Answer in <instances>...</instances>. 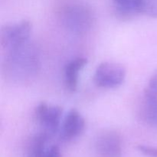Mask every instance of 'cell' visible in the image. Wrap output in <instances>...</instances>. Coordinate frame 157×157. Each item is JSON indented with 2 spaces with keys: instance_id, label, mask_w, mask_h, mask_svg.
I'll return each mask as SVG.
<instances>
[{
  "instance_id": "cell-7",
  "label": "cell",
  "mask_w": 157,
  "mask_h": 157,
  "mask_svg": "<svg viewBox=\"0 0 157 157\" xmlns=\"http://www.w3.org/2000/svg\"><path fill=\"white\" fill-rule=\"evenodd\" d=\"M86 127L85 120L78 110L71 109L66 114L61 128L60 138L63 141H71L81 136Z\"/></svg>"
},
{
  "instance_id": "cell-15",
  "label": "cell",
  "mask_w": 157,
  "mask_h": 157,
  "mask_svg": "<svg viewBox=\"0 0 157 157\" xmlns=\"http://www.w3.org/2000/svg\"><path fill=\"white\" fill-rule=\"evenodd\" d=\"M44 157H62V156L59 147L56 145H53L49 147Z\"/></svg>"
},
{
  "instance_id": "cell-3",
  "label": "cell",
  "mask_w": 157,
  "mask_h": 157,
  "mask_svg": "<svg viewBox=\"0 0 157 157\" xmlns=\"http://www.w3.org/2000/svg\"><path fill=\"white\" fill-rule=\"evenodd\" d=\"M32 25L28 20L12 25H6L1 29L0 44L4 52L18 47L29 41Z\"/></svg>"
},
{
  "instance_id": "cell-10",
  "label": "cell",
  "mask_w": 157,
  "mask_h": 157,
  "mask_svg": "<svg viewBox=\"0 0 157 157\" xmlns=\"http://www.w3.org/2000/svg\"><path fill=\"white\" fill-rule=\"evenodd\" d=\"M50 136L44 132H41L31 139L28 147V155L29 157H44L47 153L48 148H47V144Z\"/></svg>"
},
{
  "instance_id": "cell-14",
  "label": "cell",
  "mask_w": 157,
  "mask_h": 157,
  "mask_svg": "<svg viewBox=\"0 0 157 157\" xmlns=\"http://www.w3.org/2000/svg\"><path fill=\"white\" fill-rule=\"evenodd\" d=\"M137 150L145 156L149 157H157V147L151 146L140 144L137 146Z\"/></svg>"
},
{
  "instance_id": "cell-11",
  "label": "cell",
  "mask_w": 157,
  "mask_h": 157,
  "mask_svg": "<svg viewBox=\"0 0 157 157\" xmlns=\"http://www.w3.org/2000/svg\"><path fill=\"white\" fill-rule=\"evenodd\" d=\"M141 116L148 125L157 129V98H144Z\"/></svg>"
},
{
  "instance_id": "cell-13",
  "label": "cell",
  "mask_w": 157,
  "mask_h": 157,
  "mask_svg": "<svg viewBox=\"0 0 157 157\" xmlns=\"http://www.w3.org/2000/svg\"><path fill=\"white\" fill-rule=\"evenodd\" d=\"M144 97L145 98L157 97V68L154 71L149 80L148 84L144 90Z\"/></svg>"
},
{
  "instance_id": "cell-9",
  "label": "cell",
  "mask_w": 157,
  "mask_h": 157,
  "mask_svg": "<svg viewBox=\"0 0 157 157\" xmlns=\"http://www.w3.org/2000/svg\"><path fill=\"white\" fill-rule=\"evenodd\" d=\"M115 12L120 18L129 19L141 13L142 0H113Z\"/></svg>"
},
{
  "instance_id": "cell-8",
  "label": "cell",
  "mask_w": 157,
  "mask_h": 157,
  "mask_svg": "<svg viewBox=\"0 0 157 157\" xmlns=\"http://www.w3.org/2000/svg\"><path fill=\"white\" fill-rule=\"evenodd\" d=\"M87 59L79 57L71 60L66 64L64 71V84L69 91L74 92L77 90L79 79V73L87 65Z\"/></svg>"
},
{
  "instance_id": "cell-1",
  "label": "cell",
  "mask_w": 157,
  "mask_h": 157,
  "mask_svg": "<svg viewBox=\"0 0 157 157\" xmlns=\"http://www.w3.org/2000/svg\"><path fill=\"white\" fill-rule=\"evenodd\" d=\"M5 52L2 69L8 79L26 83L37 76L41 67L39 52L30 41Z\"/></svg>"
},
{
  "instance_id": "cell-4",
  "label": "cell",
  "mask_w": 157,
  "mask_h": 157,
  "mask_svg": "<svg viewBox=\"0 0 157 157\" xmlns=\"http://www.w3.org/2000/svg\"><path fill=\"white\" fill-rule=\"evenodd\" d=\"M126 69L122 64L105 61L98 65L94 75V81L101 88H116L124 83Z\"/></svg>"
},
{
  "instance_id": "cell-12",
  "label": "cell",
  "mask_w": 157,
  "mask_h": 157,
  "mask_svg": "<svg viewBox=\"0 0 157 157\" xmlns=\"http://www.w3.org/2000/svg\"><path fill=\"white\" fill-rule=\"evenodd\" d=\"M141 13L151 18H157V0H142Z\"/></svg>"
},
{
  "instance_id": "cell-5",
  "label": "cell",
  "mask_w": 157,
  "mask_h": 157,
  "mask_svg": "<svg viewBox=\"0 0 157 157\" xmlns=\"http://www.w3.org/2000/svg\"><path fill=\"white\" fill-rule=\"evenodd\" d=\"M62 113L63 110L60 106L48 105L45 102L40 103L35 110V118L42 132L50 137L60 130Z\"/></svg>"
},
{
  "instance_id": "cell-2",
  "label": "cell",
  "mask_w": 157,
  "mask_h": 157,
  "mask_svg": "<svg viewBox=\"0 0 157 157\" xmlns=\"http://www.w3.org/2000/svg\"><path fill=\"white\" fill-rule=\"evenodd\" d=\"M60 18L66 29L78 35L89 32L94 23L92 9L81 2L64 5L60 11Z\"/></svg>"
},
{
  "instance_id": "cell-6",
  "label": "cell",
  "mask_w": 157,
  "mask_h": 157,
  "mask_svg": "<svg viewBox=\"0 0 157 157\" xmlns=\"http://www.w3.org/2000/svg\"><path fill=\"white\" fill-rule=\"evenodd\" d=\"M98 157H122V139L117 132L108 130L98 135L94 142Z\"/></svg>"
}]
</instances>
